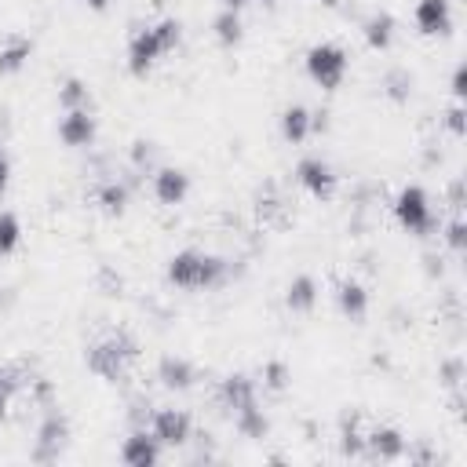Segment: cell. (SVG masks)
Returning <instances> with one entry per match:
<instances>
[{
	"instance_id": "31",
	"label": "cell",
	"mask_w": 467,
	"mask_h": 467,
	"mask_svg": "<svg viewBox=\"0 0 467 467\" xmlns=\"http://www.w3.org/2000/svg\"><path fill=\"white\" fill-rule=\"evenodd\" d=\"M445 128H449L456 139L467 131V124H463V102H452V106L445 109Z\"/></svg>"
},
{
	"instance_id": "15",
	"label": "cell",
	"mask_w": 467,
	"mask_h": 467,
	"mask_svg": "<svg viewBox=\"0 0 467 467\" xmlns=\"http://www.w3.org/2000/svg\"><path fill=\"white\" fill-rule=\"evenodd\" d=\"M277 128H281V139H285L288 146H303V142L314 135V109H306L303 102H292V106L281 109Z\"/></svg>"
},
{
	"instance_id": "36",
	"label": "cell",
	"mask_w": 467,
	"mask_h": 467,
	"mask_svg": "<svg viewBox=\"0 0 467 467\" xmlns=\"http://www.w3.org/2000/svg\"><path fill=\"white\" fill-rule=\"evenodd\" d=\"M244 4H252V0H223V7H230V11H241Z\"/></svg>"
},
{
	"instance_id": "19",
	"label": "cell",
	"mask_w": 467,
	"mask_h": 467,
	"mask_svg": "<svg viewBox=\"0 0 467 467\" xmlns=\"http://www.w3.org/2000/svg\"><path fill=\"white\" fill-rule=\"evenodd\" d=\"M361 36L372 51H390L394 36H398V22L390 11H372L365 22H361Z\"/></svg>"
},
{
	"instance_id": "5",
	"label": "cell",
	"mask_w": 467,
	"mask_h": 467,
	"mask_svg": "<svg viewBox=\"0 0 467 467\" xmlns=\"http://www.w3.org/2000/svg\"><path fill=\"white\" fill-rule=\"evenodd\" d=\"M394 219H398V226H401L405 234H412V237L434 234V223H438V219H434L431 193H427L423 186H416V182L401 186L398 197H394Z\"/></svg>"
},
{
	"instance_id": "12",
	"label": "cell",
	"mask_w": 467,
	"mask_h": 467,
	"mask_svg": "<svg viewBox=\"0 0 467 467\" xmlns=\"http://www.w3.org/2000/svg\"><path fill=\"white\" fill-rule=\"evenodd\" d=\"M161 456H164V445L150 434V427L142 423V427H135L124 441H120V460L128 463V467H157L161 463Z\"/></svg>"
},
{
	"instance_id": "9",
	"label": "cell",
	"mask_w": 467,
	"mask_h": 467,
	"mask_svg": "<svg viewBox=\"0 0 467 467\" xmlns=\"http://www.w3.org/2000/svg\"><path fill=\"white\" fill-rule=\"evenodd\" d=\"M66 438H69V420H66L62 412H55V409H51V412L40 420V427H36L33 460H40V463L58 460V452L66 449Z\"/></svg>"
},
{
	"instance_id": "21",
	"label": "cell",
	"mask_w": 467,
	"mask_h": 467,
	"mask_svg": "<svg viewBox=\"0 0 467 467\" xmlns=\"http://www.w3.org/2000/svg\"><path fill=\"white\" fill-rule=\"evenodd\" d=\"M128 201H131V190H128V182H120V179H106V182L95 186V204H99L106 215H124V212H128Z\"/></svg>"
},
{
	"instance_id": "26",
	"label": "cell",
	"mask_w": 467,
	"mask_h": 467,
	"mask_svg": "<svg viewBox=\"0 0 467 467\" xmlns=\"http://www.w3.org/2000/svg\"><path fill=\"white\" fill-rule=\"evenodd\" d=\"M339 449H343V456H361V452H365L361 416H347V420L339 423Z\"/></svg>"
},
{
	"instance_id": "3",
	"label": "cell",
	"mask_w": 467,
	"mask_h": 467,
	"mask_svg": "<svg viewBox=\"0 0 467 467\" xmlns=\"http://www.w3.org/2000/svg\"><path fill=\"white\" fill-rule=\"evenodd\" d=\"M135 361H139V339L131 332H109L88 347V368L106 383L128 379Z\"/></svg>"
},
{
	"instance_id": "4",
	"label": "cell",
	"mask_w": 467,
	"mask_h": 467,
	"mask_svg": "<svg viewBox=\"0 0 467 467\" xmlns=\"http://www.w3.org/2000/svg\"><path fill=\"white\" fill-rule=\"evenodd\" d=\"M303 69H306V77H310L321 91H336V88L347 80L350 55H347L339 44H332V40H317V44L306 47V55H303Z\"/></svg>"
},
{
	"instance_id": "38",
	"label": "cell",
	"mask_w": 467,
	"mask_h": 467,
	"mask_svg": "<svg viewBox=\"0 0 467 467\" xmlns=\"http://www.w3.org/2000/svg\"><path fill=\"white\" fill-rule=\"evenodd\" d=\"M321 4H325V7H339V0H321Z\"/></svg>"
},
{
	"instance_id": "39",
	"label": "cell",
	"mask_w": 467,
	"mask_h": 467,
	"mask_svg": "<svg viewBox=\"0 0 467 467\" xmlns=\"http://www.w3.org/2000/svg\"><path fill=\"white\" fill-rule=\"evenodd\" d=\"M255 4H274V0H255Z\"/></svg>"
},
{
	"instance_id": "10",
	"label": "cell",
	"mask_w": 467,
	"mask_h": 467,
	"mask_svg": "<svg viewBox=\"0 0 467 467\" xmlns=\"http://www.w3.org/2000/svg\"><path fill=\"white\" fill-rule=\"evenodd\" d=\"M99 135V120L91 109H62L58 117V139L69 146V150H88Z\"/></svg>"
},
{
	"instance_id": "33",
	"label": "cell",
	"mask_w": 467,
	"mask_h": 467,
	"mask_svg": "<svg viewBox=\"0 0 467 467\" xmlns=\"http://www.w3.org/2000/svg\"><path fill=\"white\" fill-rule=\"evenodd\" d=\"M463 95H467V88H463V62L452 69V99L456 102H463Z\"/></svg>"
},
{
	"instance_id": "16",
	"label": "cell",
	"mask_w": 467,
	"mask_h": 467,
	"mask_svg": "<svg viewBox=\"0 0 467 467\" xmlns=\"http://www.w3.org/2000/svg\"><path fill=\"white\" fill-rule=\"evenodd\" d=\"M157 379H161L164 390H190L193 379H197V368H193V361L182 358V354H164V358L157 361Z\"/></svg>"
},
{
	"instance_id": "8",
	"label": "cell",
	"mask_w": 467,
	"mask_h": 467,
	"mask_svg": "<svg viewBox=\"0 0 467 467\" xmlns=\"http://www.w3.org/2000/svg\"><path fill=\"white\" fill-rule=\"evenodd\" d=\"M150 193L157 204L164 208H179L186 197H190V175L175 164H157L150 171Z\"/></svg>"
},
{
	"instance_id": "6",
	"label": "cell",
	"mask_w": 467,
	"mask_h": 467,
	"mask_svg": "<svg viewBox=\"0 0 467 467\" xmlns=\"http://www.w3.org/2000/svg\"><path fill=\"white\" fill-rule=\"evenodd\" d=\"M146 427H150V434H153L164 449H179V445H186V441L193 438V420H190V412H186V409H171V405L150 409Z\"/></svg>"
},
{
	"instance_id": "29",
	"label": "cell",
	"mask_w": 467,
	"mask_h": 467,
	"mask_svg": "<svg viewBox=\"0 0 467 467\" xmlns=\"http://www.w3.org/2000/svg\"><path fill=\"white\" fill-rule=\"evenodd\" d=\"M441 237H445V244H449L452 252H463V244H467V223H463L460 215H452V219L441 226Z\"/></svg>"
},
{
	"instance_id": "27",
	"label": "cell",
	"mask_w": 467,
	"mask_h": 467,
	"mask_svg": "<svg viewBox=\"0 0 467 467\" xmlns=\"http://www.w3.org/2000/svg\"><path fill=\"white\" fill-rule=\"evenodd\" d=\"M22 383H26V376H22L18 365H4V368H0V416H7V409H11V401L18 398Z\"/></svg>"
},
{
	"instance_id": "14",
	"label": "cell",
	"mask_w": 467,
	"mask_h": 467,
	"mask_svg": "<svg viewBox=\"0 0 467 467\" xmlns=\"http://www.w3.org/2000/svg\"><path fill=\"white\" fill-rule=\"evenodd\" d=\"M412 22L423 36H445L452 29V4L449 0H416Z\"/></svg>"
},
{
	"instance_id": "2",
	"label": "cell",
	"mask_w": 467,
	"mask_h": 467,
	"mask_svg": "<svg viewBox=\"0 0 467 467\" xmlns=\"http://www.w3.org/2000/svg\"><path fill=\"white\" fill-rule=\"evenodd\" d=\"M168 285H175L179 292H208L215 285H223L226 277V259L204 252V248H179L168 266H164Z\"/></svg>"
},
{
	"instance_id": "17",
	"label": "cell",
	"mask_w": 467,
	"mask_h": 467,
	"mask_svg": "<svg viewBox=\"0 0 467 467\" xmlns=\"http://www.w3.org/2000/svg\"><path fill=\"white\" fill-rule=\"evenodd\" d=\"M336 310L347 317V321H365L368 317V292L361 281L347 277L336 285Z\"/></svg>"
},
{
	"instance_id": "23",
	"label": "cell",
	"mask_w": 467,
	"mask_h": 467,
	"mask_svg": "<svg viewBox=\"0 0 467 467\" xmlns=\"http://www.w3.org/2000/svg\"><path fill=\"white\" fill-rule=\"evenodd\" d=\"M234 427H237V434L241 438H266V431H270V420H266V412L259 409V401L255 405H248V409H241V412H234Z\"/></svg>"
},
{
	"instance_id": "34",
	"label": "cell",
	"mask_w": 467,
	"mask_h": 467,
	"mask_svg": "<svg viewBox=\"0 0 467 467\" xmlns=\"http://www.w3.org/2000/svg\"><path fill=\"white\" fill-rule=\"evenodd\" d=\"M11 186V157L0 150V193Z\"/></svg>"
},
{
	"instance_id": "13",
	"label": "cell",
	"mask_w": 467,
	"mask_h": 467,
	"mask_svg": "<svg viewBox=\"0 0 467 467\" xmlns=\"http://www.w3.org/2000/svg\"><path fill=\"white\" fill-rule=\"evenodd\" d=\"M405 449H409L405 434H401L398 427H390V423H379V427H368V431H365V456H368V460L390 463V460H401Z\"/></svg>"
},
{
	"instance_id": "24",
	"label": "cell",
	"mask_w": 467,
	"mask_h": 467,
	"mask_svg": "<svg viewBox=\"0 0 467 467\" xmlns=\"http://www.w3.org/2000/svg\"><path fill=\"white\" fill-rule=\"evenodd\" d=\"M58 106L62 109H91V88L80 77H66L58 84Z\"/></svg>"
},
{
	"instance_id": "28",
	"label": "cell",
	"mask_w": 467,
	"mask_h": 467,
	"mask_svg": "<svg viewBox=\"0 0 467 467\" xmlns=\"http://www.w3.org/2000/svg\"><path fill=\"white\" fill-rule=\"evenodd\" d=\"M288 379H292V372H288L285 361H266V365H263V387H266V390L281 394V390L288 387Z\"/></svg>"
},
{
	"instance_id": "25",
	"label": "cell",
	"mask_w": 467,
	"mask_h": 467,
	"mask_svg": "<svg viewBox=\"0 0 467 467\" xmlns=\"http://www.w3.org/2000/svg\"><path fill=\"white\" fill-rule=\"evenodd\" d=\"M22 244V219L11 208H0V259L15 255Z\"/></svg>"
},
{
	"instance_id": "37",
	"label": "cell",
	"mask_w": 467,
	"mask_h": 467,
	"mask_svg": "<svg viewBox=\"0 0 467 467\" xmlns=\"http://www.w3.org/2000/svg\"><path fill=\"white\" fill-rule=\"evenodd\" d=\"M84 4H88V7H95V11H102V7L109 4V0H84Z\"/></svg>"
},
{
	"instance_id": "22",
	"label": "cell",
	"mask_w": 467,
	"mask_h": 467,
	"mask_svg": "<svg viewBox=\"0 0 467 467\" xmlns=\"http://www.w3.org/2000/svg\"><path fill=\"white\" fill-rule=\"evenodd\" d=\"M212 33H215L219 47H237V44H241V36H244V26H241V11H230V7H223V11L215 15V22H212Z\"/></svg>"
},
{
	"instance_id": "1",
	"label": "cell",
	"mask_w": 467,
	"mask_h": 467,
	"mask_svg": "<svg viewBox=\"0 0 467 467\" xmlns=\"http://www.w3.org/2000/svg\"><path fill=\"white\" fill-rule=\"evenodd\" d=\"M179 40H182V22L171 18V15H164V18L150 22V26L131 29L128 47H124V66H128V73H131V77L153 73V66H157L164 55H171V51L179 47Z\"/></svg>"
},
{
	"instance_id": "20",
	"label": "cell",
	"mask_w": 467,
	"mask_h": 467,
	"mask_svg": "<svg viewBox=\"0 0 467 467\" xmlns=\"http://www.w3.org/2000/svg\"><path fill=\"white\" fill-rule=\"evenodd\" d=\"M285 306L292 314H310L317 306V281L310 274H296L288 285H285Z\"/></svg>"
},
{
	"instance_id": "11",
	"label": "cell",
	"mask_w": 467,
	"mask_h": 467,
	"mask_svg": "<svg viewBox=\"0 0 467 467\" xmlns=\"http://www.w3.org/2000/svg\"><path fill=\"white\" fill-rule=\"evenodd\" d=\"M215 401H219V409L230 412V416L241 412V409H248V405H255V401H259V394H255V379L244 376V372H230V376H223L219 387H215Z\"/></svg>"
},
{
	"instance_id": "30",
	"label": "cell",
	"mask_w": 467,
	"mask_h": 467,
	"mask_svg": "<svg viewBox=\"0 0 467 467\" xmlns=\"http://www.w3.org/2000/svg\"><path fill=\"white\" fill-rule=\"evenodd\" d=\"M387 84H394V88H390V99H398V102L409 99V91H412V77H405L401 69H394V73L387 77Z\"/></svg>"
},
{
	"instance_id": "32",
	"label": "cell",
	"mask_w": 467,
	"mask_h": 467,
	"mask_svg": "<svg viewBox=\"0 0 467 467\" xmlns=\"http://www.w3.org/2000/svg\"><path fill=\"white\" fill-rule=\"evenodd\" d=\"M131 164L153 171V142H142V139H139V142L131 146Z\"/></svg>"
},
{
	"instance_id": "7",
	"label": "cell",
	"mask_w": 467,
	"mask_h": 467,
	"mask_svg": "<svg viewBox=\"0 0 467 467\" xmlns=\"http://www.w3.org/2000/svg\"><path fill=\"white\" fill-rule=\"evenodd\" d=\"M296 182L303 186V193H310L314 201H332L339 190V175L325 157H303L296 164Z\"/></svg>"
},
{
	"instance_id": "18",
	"label": "cell",
	"mask_w": 467,
	"mask_h": 467,
	"mask_svg": "<svg viewBox=\"0 0 467 467\" xmlns=\"http://www.w3.org/2000/svg\"><path fill=\"white\" fill-rule=\"evenodd\" d=\"M33 58V40L22 36V33H7L0 40V77H15L29 66Z\"/></svg>"
},
{
	"instance_id": "35",
	"label": "cell",
	"mask_w": 467,
	"mask_h": 467,
	"mask_svg": "<svg viewBox=\"0 0 467 467\" xmlns=\"http://www.w3.org/2000/svg\"><path fill=\"white\" fill-rule=\"evenodd\" d=\"M460 376H463L460 361H449V365H445V383H449V387H460Z\"/></svg>"
}]
</instances>
